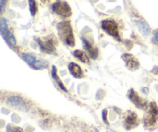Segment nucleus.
Returning a JSON list of instances; mask_svg holds the SVG:
<instances>
[{"instance_id":"1","label":"nucleus","mask_w":158,"mask_h":132,"mask_svg":"<svg viewBox=\"0 0 158 132\" xmlns=\"http://www.w3.org/2000/svg\"><path fill=\"white\" fill-rule=\"evenodd\" d=\"M59 35L61 40H63L68 46H75V38H74L73 29L69 22H62L57 26Z\"/></svg>"},{"instance_id":"8","label":"nucleus","mask_w":158,"mask_h":132,"mask_svg":"<svg viewBox=\"0 0 158 132\" xmlns=\"http://www.w3.org/2000/svg\"><path fill=\"white\" fill-rule=\"evenodd\" d=\"M6 103L8 105L15 108L20 111H27V105L25 100L22 97H17V96H12L9 97L6 100Z\"/></svg>"},{"instance_id":"12","label":"nucleus","mask_w":158,"mask_h":132,"mask_svg":"<svg viewBox=\"0 0 158 132\" xmlns=\"http://www.w3.org/2000/svg\"><path fill=\"white\" fill-rule=\"evenodd\" d=\"M82 41H83V47L87 51L91 58L94 59V60L97 59V57H98V49L97 48H94L93 45L88 40H86V39L82 38Z\"/></svg>"},{"instance_id":"14","label":"nucleus","mask_w":158,"mask_h":132,"mask_svg":"<svg viewBox=\"0 0 158 132\" xmlns=\"http://www.w3.org/2000/svg\"><path fill=\"white\" fill-rule=\"evenodd\" d=\"M51 74H52V78L54 79V80H55L56 83H57V85H58L59 87L60 88L61 90H63V91H64L65 92H67V89H66V87H65L64 84L63 83V82H62V80H60V77H59L58 74H57V69L56 67L55 66H52V71H51Z\"/></svg>"},{"instance_id":"21","label":"nucleus","mask_w":158,"mask_h":132,"mask_svg":"<svg viewBox=\"0 0 158 132\" xmlns=\"http://www.w3.org/2000/svg\"><path fill=\"white\" fill-rule=\"evenodd\" d=\"M151 72H152L153 74H155V75H158V67H157V66H155V67H154V69L151 70Z\"/></svg>"},{"instance_id":"16","label":"nucleus","mask_w":158,"mask_h":132,"mask_svg":"<svg viewBox=\"0 0 158 132\" xmlns=\"http://www.w3.org/2000/svg\"><path fill=\"white\" fill-rule=\"evenodd\" d=\"M73 55L77 57L78 60H80V61L83 62V63H89V59L88 57V56L83 51L79 50V49H77L73 52Z\"/></svg>"},{"instance_id":"23","label":"nucleus","mask_w":158,"mask_h":132,"mask_svg":"<svg viewBox=\"0 0 158 132\" xmlns=\"http://www.w3.org/2000/svg\"><path fill=\"white\" fill-rule=\"evenodd\" d=\"M154 39H155L156 41L158 43V30L156 31L155 33H154Z\"/></svg>"},{"instance_id":"24","label":"nucleus","mask_w":158,"mask_h":132,"mask_svg":"<svg viewBox=\"0 0 158 132\" xmlns=\"http://www.w3.org/2000/svg\"><path fill=\"white\" fill-rule=\"evenodd\" d=\"M42 1H46V0H42Z\"/></svg>"},{"instance_id":"15","label":"nucleus","mask_w":158,"mask_h":132,"mask_svg":"<svg viewBox=\"0 0 158 132\" xmlns=\"http://www.w3.org/2000/svg\"><path fill=\"white\" fill-rule=\"evenodd\" d=\"M2 37L4 38V40H6V42L7 43V44L9 45V46L10 48L15 47V45H16V40H15V37H14L13 34L10 32L9 30H7V32L2 36Z\"/></svg>"},{"instance_id":"3","label":"nucleus","mask_w":158,"mask_h":132,"mask_svg":"<svg viewBox=\"0 0 158 132\" xmlns=\"http://www.w3.org/2000/svg\"><path fill=\"white\" fill-rule=\"evenodd\" d=\"M21 57L23 60L33 70L45 69L48 66L47 62L43 60H39L32 54L23 53Z\"/></svg>"},{"instance_id":"13","label":"nucleus","mask_w":158,"mask_h":132,"mask_svg":"<svg viewBox=\"0 0 158 132\" xmlns=\"http://www.w3.org/2000/svg\"><path fill=\"white\" fill-rule=\"evenodd\" d=\"M136 25L138 27L139 30L142 32L144 36H148L151 32V28H150V26L148 24V23L143 20H137L136 21Z\"/></svg>"},{"instance_id":"11","label":"nucleus","mask_w":158,"mask_h":132,"mask_svg":"<svg viewBox=\"0 0 158 132\" xmlns=\"http://www.w3.org/2000/svg\"><path fill=\"white\" fill-rule=\"evenodd\" d=\"M68 70L73 77L75 78H82L83 77V70L77 63H73V62L69 63L68 65Z\"/></svg>"},{"instance_id":"9","label":"nucleus","mask_w":158,"mask_h":132,"mask_svg":"<svg viewBox=\"0 0 158 132\" xmlns=\"http://www.w3.org/2000/svg\"><path fill=\"white\" fill-rule=\"evenodd\" d=\"M122 60H123L126 66L130 70H136L140 67V63H139L138 60L131 54H123L122 55Z\"/></svg>"},{"instance_id":"22","label":"nucleus","mask_w":158,"mask_h":132,"mask_svg":"<svg viewBox=\"0 0 158 132\" xmlns=\"http://www.w3.org/2000/svg\"><path fill=\"white\" fill-rule=\"evenodd\" d=\"M142 91H143V92L144 93V94H148V93L149 92V89H148V87L142 88Z\"/></svg>"},{"instance_id":"6","label":"nucleus","mask_w":158,"mask_h":132,"mask_svg":"<svg viewBox=\"0 0 158 132\" xmlns=\"http://www.w3.org/2000/svg\"><path fill=\"white\" fill-rule=\"evenodd\" d=\"M52 9L58 15L63 17H69L72 14L70 7L65 2H56L52 5Z\"/></svg>"},{"instance_id":"17","label":"nucleus","mask_w":158,"mask_h":132,"mask_svg":"<svg viewBox=\"0 0 158 132\" xmlns=\"http://www.w3.org/2000/svg\"><path fill=\"white\" fill-rule=\"evenodd\" d=\"M29 11L32 16H35L37 12V4L35 0H29Z\"/></svg>"},{"instance_id":"10","label":"nucleus","mask_w":158,"mask_h":132,"mask_svg":"<svg viewBox=\"0 0 158 132\" xmlns=\"http://www.w3.org/2000/svg\"><path fill=\"white\" fill-rule=\"evenodd\" d=\"M36 41L40 46V49L43 52L46 53H52L55 51L56 48L51 40H46V41H43L40 39H37Z\"/></svg>"},{"instance_id":"7","label":"nucleus","mask_w":158,"mask_h":132,"mask_svg":"<svg viewBox=\"0 0 158 132\" xmlns=\"http://www.w3.org/2000/svg\"><path fill=\"white\" fill-rule=\"evenodd\" d=\"M128 97H129V99L131 100V101L132 102L137 108L143 110H145L146 108H148V101L145 100L144 99L141 98L134 89L130 90Z\"/></svg>"},{"instance_id":"4","label":"nucleus","mask_w":158,"mask_h":132,"mask_svg":"<svg viewBox=\"0 0 158 132\" xmlns=\"http://www.w3.org/2000/svg\"><path fill=\"white\" fill-rule=\"evenodd\" d=\"M102 29L109 34L110 36H113L114 38L117 39V40H120V33H119V29L118 26H117V23L114 20L106 19L102 22L101 23Z\"/></svg>"},{"instance_id":"20","label":"nucleus","mask_w":158,"mask_h":132,"mask_svg":"<svg viewBox=\"0 0 158 132\" xmlns=\"http://www.w3.org/2000/svg\"><path fill=\"white\" fill-rule=\"evenodd\" d=\"M102 116H103V120L104 123H106V125H109L107 121V111L106 109L103 110V112H102Z\"/></svg>"},{"instance_id":"5","label":"nucleus","mask_w":158,"mask_h":132,"mask_svg":"<svg viewBox=\"0 0 158 132\" xmlns=\"http://www.w3.org/2000/svg\"><path fill=\"white\" fill-rule=\"evenodd\" d=\"M139 124V119L137 114L133 111H127L123 118V125L126 130H131L136 128Z\"/></svg>"},{"instance_id":"18","label":"nucleus","mask_w":158,"mask_h":132,"mask_svg":"<svg viewBox=\"0 0 158 132\" xmlns=\"http://www.w3.org/2000/svg\"><path fill=\"white\" fill-rule=\"evenodd\" d=\"M7 30H9L7 26V20L5 18H2L1 23H0V32H1L2 36L7 32Z\"/></svg>"},{"instance_id":"19","label":"nucleus","mask_w":158,"mask_h":132,"mask_svg":"<svg viewBox=\"0 0 158 132\" xmlns=\"http://www.w3.org/2000/svg\"><path fill=\"white\" fill-rule=\"evenodd\" d=\"M7 131L8 132H24L22 128H19V127L15 126H11V125H8L7 126Z\"/></svg>"},{"instance_id":"2","label":"nucleus","mask_w":158,"mask_h":132,"mask_svg":"<svg viewBox=\"0 0 158 132\" xmlns=\"http://www.w3.org/2000/svg\"><path fill=\"white\" fill-rule=\"evenodd\" d=\"M158 121V107L155 102H151L148 105V111L144 116L145 128H151L154 127Z\"/></svg>"}]
</instances>
